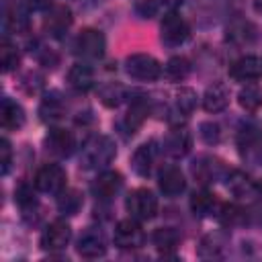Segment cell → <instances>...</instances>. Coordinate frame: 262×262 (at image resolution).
<instances>
[{"label": "cell", "instance_id": "6da1fadb", "mask_svg": "<svg viewBox=\"0 0 262 262\" xmlns=\"http://www.w3.org/2000/svg\"><path fill=\"white\" fill-rule=\"evenodd\" d=\"M117 156V145L108 135H92L80 147V168L102 170Z\"/></svg>", "mask_w": 262, "mask_h": 262}, {"label": "cell", "instance_id": "7a4b0ae2", "mask_svg": "<svg viewBox=\"0 0 262 262\" xmlns=\"http://www.w3.org/2000/svg\"><path fill=\"white\" fill-rule=\"evenodd\" d=\"M235 143H237V151H239V158L244 164H248L252 168H262V131H260V127H256L252 123H244L237 129Z\"/></svg>", "mask_w": 262, "mask_h": 262}, {"label": "cell", "instance_id": "3957f363", "mask_svg": "<svg viewBox=\"0 0 262 262\" xmlns=\"http://www.w3.org/2000/svg\"><path fill=\"white\" fill-rule=\"evenodd\" d=\"M106 49V39L98 29H82L72 41V53L82 61L100 59Z\"/></svg>", "mask_w": 262, "mask_h": 262}, {"label": "cell", "instance_id": "277c9868", "mask_svg": "<svg viewBox=\"0 0 262 262\" xmlns=\"http://www.w3.org/2000/svg\"><path fill=\"white\" fill-rule=\"evenodd\" d=\"M229 170L231 168L221 158H217V156H199L190 164V174L203 186L213 184V182H219V180H225L227 174H229Z\"/></svg>", "mask_w": 262, "mask_h": 262}, {"label": "cell", "instance_id": "5b68a950", "mask_svg": "<svg viewBox=\"0 0 262 262\" xmlns=\"http://www.w3.org/2000/svg\"><path fill=\"white\" fill-rule=\"evenodd\" d=\"M188 37H190L188 23L176 10H168L160 20V39H162V43L166 47H180L182 43H186Z\"/></svg>", "mask_w": 262, "mask_h": 262}, {"label": "cell", "instance_id": "8992f818", "mask_svg": "<svg viewBox=\"0 0 262 262\" xmlns=\"http://www.w3.org/2000/svg\"><path fill=\"white\" fill-rule=\"evenodd\" d=\"M125 209L129 217L137 221H149L158 213V199L149 188H135L125 199Z\"/></svg>", "mask_w": 262, "mask_h": 262}, {"label": "cell", "instance_id": "52a82bcc", "mask_svg": "<svg viewBox=\"0 0 262 262\" xmlns=\"http://www.w3.org/2000/svg\"><path fill=\"white\" fill-rule=\"evenodd\" d=\"M113 242L119 250L123 252H133V250H139L143 244H145V231L141 227V223L133 217L129 219H121L117 225H115V231H113Z\"/></svg>", "mask_w": 262, "mask_h": 262}, {"label": "cell", "instance_id": "ba28073f", "mask_svg": "<svg viewBox=\"0 0 262 262\" xmlns=\"http://www.w3.org/2000/svg\"><path fill=\"white\" fill-rule=\"evenodd\" d=\"M125 72L129 78H133L137 82H156L162 76V66L154 55L131 53L125 59Z\"/></svg>", "mask_w": 262, "mask_h": 262}, {"label": "cell", "instance_id": "9c48e42d", "mask_svg": "<svg viewBox=\"0 0 262 262\" xmlns=\"http://www.w3.org/2000/svg\"><path fill=\"white\" fill-rule=\"evenodd\" d=\"M66 170L59 166V164H43L37 174H35V188L39 192H45V194H59L63 188H66Z\"/></svg>", "mask_w": 262, "mask_h": 262}, {"label": "cell", "instance_id": "30bf717a", "mask_svg": "<svg viewBox=\"0 0 262 262\" xmlns=\"http://www.w3.org/2000/svg\"><path fill=\"white\" fill-rule=\"evenodd\" d=\"M70 239H72V227H70V223L66 219H55V221H51L43 229L39 244H41V248L45 252L51 254V252L66 250V246L70 244Z\"/></svg>", "mask_w": 262, "mask_h": 262}, {"label": "cell", "instance_id": "8fae6325", "mask_svg": "<svg viewBox=\"0 0 262 262\" xmlns=\"http://www.w3.org/2000/svg\"><path fill=\"white\" fill-rule=\"evenodd\" d=\"M47 154L55 156V158H68L74 154L76 149V135L70 129L63 127H51L43 139Z\"/></svg>", "mask_w": 262, "mask_h": 262}, {"label": "cell", "instance_id": "7c38bea8", "mask_svg": "<svg viewBox=\"0 0 262 262\" xmlns=\"http://www.w3.org/2000/svg\"><path fill=\"white\" fill-rule=\"evenodd\" d=\"M158 188L164 196L174 199L186 190V178L184 172L176 164H164L158 170Z\"/></svg>", "mask_w": 262, "mask_h": 262}, {"label": "cell", "instance_id": "4fadbf2b", "mask_svg": "<svg viewBox=\"0 0 262 262\" xmlns=\"http://www.w3.org/2000/svg\"><path fill=\"white\" fill-rule=\"evenodd\" d=\"M76 252L82 258H100L106 254V237L100 227H86L76 239Z\"/></svg>", "mask_w": 262, "mask_h": 262}, {"label": "cell", "instance_id": "5bb4252c", "mask_svg": "<svg viewBox=\"0 0 262 262\" xmlns=\"http://www.w3.org/2000/svg\"><path fill=\"white\" fill-rule=\"evenodd\" d=\"M190 147H192V135H190V131L184 127V125H180V123H176L168 133H166V137H164V141H162V149H164V154L166 156H170V158H184L188 151H190Z\"/></svg>", "mask_w": 262, "mask_h": 262}, {"label": "cell", "instance_id": "9a60e30c", "mask_svg": "<svg viewBox=\"0 0 262 262\" xmlns=\"http://www.w3.org/2000/svg\"><path fill=\"white\" fill-rule=\"evenodd\" d=\"M121 188H123V176L117 170H102L90 184V192L102 203L113 201L121 192Z\"/></svg>", "mask_w": 262, "mask_h": 262}, {"label": "cell", "instance_id": "2e32d148", "mask_svg": "<svg viewBox=\"0 0 262 262\" xmlns=\"http://www.w3.org/2000/svg\"><path fill=\"white\" fill-rule=\"evenodd\" d=\"M72 27V10L63 4H53L45 10L43 16V29L47 35L61 39L66 35V31Z\"/></svg>", "mask_w": 262, "mask_h": 262}, {"label": "cell", "instance_id": "e0dca14e", "mask_svg": "<svg viewBox=\"0 0 262 262\" xmlns=\"http://www.w3.org/2000/svg\"><path fill=\"white\" fill-rule=\"evenodd\" d=\"M147 115H149V104H147L145 96L133 98L129 111L123 115V119L117 123V127H119V131H121L125 137H131V135H135L137 129L143 125V121L147 119Z\"/></svg>", "mask_w": 262, "mask_h": 262}, {"label": "cell", "instance_id": "ac0fdd59", "mask_svg": "<svg viewBox=\"0 0 262 262\" xmlns=\"http://www.w3.org/2000/svg\"><path fill=\"white\" fill-rule=\"evenodd\" d=\"M229 76L235 82H256L262 76V59L256 55H242L229 66Z\"/></svg>", "mask_w": 262, "mask_h": 262}, {"label": "cell", "instance_id": "d6986e66", "mask_svg": "<svg viewBox=\"0 0 262 262\" xmlns=\"http://www.w3.org/2000/svg\"><path fill=\"white\" fill-rule=\"evenodd\" d=\"M63 115H66V102H63L61 94L57 90L45 92L39 102V119L47 125H53V123L61 121Z\"/></svg>", "mask_w": 262, "mask_h": 262}, {"label": "cell", "instance_id": "ffe728a7", "mask_svg": "<svg viewBox=\"0 0 262 262\" xmlns=\"http://www.w3.org/2000/svg\"><path fill=\"white\" fill-rule=\"evenodd\" d=\"M156 158H158V143L156 141H145L141 145L135 147L133 156H131V168L137 176H149L151 174V168L156 164Z\"/></svg>", "mask_w": 262, "mask_h": 262}, {"label": "cell", "instance_id": "44dd1931", "mask_svg": "<svg viewBox=\"0 0 262 262\" xmlns=\"http://www.w3.org/2000/svg\"><path fill=\"white\" fill-rule=\"evenodd\" d=\"M221 205L223 203L217 199V194L207 188H199L190 194V211L196 217H217Z\"/></svg>", "mask_w": 262, "mask_h": 262}, {"label": "cell", "instance_id": "7402d4cb", "mask_svg": "<svg viewBox=\"0 0 262 262\" xmlns=\"http://www.w3.org/2000/svg\"><path fill=\"white\" fill-rule=\"evenodd\" d=\"M256 37H258V29L250 20H233L225 29V41L235 47L252 45L256 41Z\"/></svg>", "mask_w": 262, "mask_h": 262}, {"label": "cell", "instance_id": "603a6c76", "mask_svg": "<svg viewBox=\"0 0 262 262\" xmlns=\"http://www.w3.org/2000/svg\"><path fill=\"white\" fill-rule=\"evenodd\" d=\"M203 108L207 113H221L229 104V88L223 82H213L203 92Z\"/></svg>", "mask_w": 262, "mask_h": 262}, {"label": "cell", "instance_id": "cb8c5ba5", "mask_svg": "<svg viewBox=\"0 0 262 262\" xmlns=\"http://www.w3.org/2000/svg\"><path fill=\"white\" fill-rule=\"evenodd\" d=\"M0 125H2L4 131H16V129H20L25 125V111L10 96L2 98V104H0Z\"/></svg>", "mask_w": 262, "mask_h": 262}, {"label": "cell", "instance_id": "d4e9b609", "mask_svg": "<svg viewBox=\"0 0 262 262\" xmlns=\"http://www.w3.org/2000/svg\"><path fill=\"white\" fill-rule=\"evenodd\" d=\"M68 84L76 92H88L90 88H94V70L84 61L74 63L68 70Z\"/></svg>", "mask_w": 262, "mask_h": 262}, {"label": "cell", "instance_id": "484cf974", "mask_svg": "<svg viewBox=\"0 0 262 262\" xmlns=\"http://www.w3.org/2000/svg\"><path fill=\"white\" fill-rule=\"evenodd\" d=\"M225 184H227L229 192L237 199H248V196L256 194V182L242 170H229Z\"/></svg>", "mask_w": 262, "mask_h": 262}, {"label": "cell", "instance_id": "4316f807", "mask_svg": "<svg viewBox=\"0 0 262 262\" xmlns=\"http://www.w3.org/2000/svg\"><path fill=\"white\" fill-rule=\"evenodd\" d=\"M2 29L4 35H12V33H27L29 31V16L23 8L12 6V8H4L2 12Z\"/></svg>", "mask_w": 262, "mask_h": 262}, {"label": "cell", "instance_id": "83f0119b", "mask_svg": "<svg viewBox=\"0 0 262 262\" xmlns=\"http://www.w3.org/2000/svg\"><path fill=\"white\" fill-rule=\"evenodd\" d=\"M194 106H196V92L192 88H180L174 96V108H172L174 121L180 123V119H186L188 115H192Z\"/></svg>", "mask_w": 262, "mask_h": 262}, {"label": "cell", "instance_id": "f1b7e54d", "mask_svg": "<svg viewBox=\"0 0 262 262\" xmlns=\"http://www.w3.org/2000/svg\"><path fill=\"white\" fill-rule=\"evenodd\" d=\"M151 244L162 252V256H170L180 244V233L174 227H158L151 233Z\"/></svg>", "mask_w": 262, "mask_h": 262}, {"label": "cell", "instance_id": "f546056e", "mask_svg": "<svg viewBox=\"0 0 262 262\" xmlns=\"http://www.w3.org/2000/svg\"><path fill=\"white\" fill-rule=\"evenodd\" d=\"M98 96H100V102L108 108H117L119 104H123L127 100V88L121 86L119 82H106L100 86L98 90Z\"/></svg>", "mask_w": 262, "mask_h": 262}, {"label": "cell", "instance_id": "4dcf8cb0", "mask_svg": "<svg viewBox=\"0 0 262 262\" xmlns=\"http://www.w3.org/2000/svg\"><path fill=\"white\" fill-rule=\"evenodd\" d=\"M162 74H164L166 80H170V82H182V80H186L188 74H190V61H188L184 55H174V57H170V59L166 61Z\"/></svg>", "mask_w": 262, "mask_h": 262}, {"label": "cell", "instance_id": "1f68e13d", "mask_svg": "<svg viewBox=\"0 0 262 262\" xmlns=\"http://www.w3.org/2000/svg\"><path fill=\"white\" fill-rule=\"evenodd\" d=\"M237 102L244 111L256 113L262 106V88L254 82H248L239 92H237Z\"/></svg>", "mask_w": 262, "mask_h": 262}, {"label": "cell", "instance_id": "d6a6232c", "mask_svg": "<svg viewBox=\"0 0 262 262\" xmlns=\"http://www.w3.org/2000/svg\"><path fill=\"white\" fill-rule=\"evenodd\" d=\"M35 190L37 188H33L29 182H18L16 184V188H14V201H16V205L20 207V211L25 213V215H29L31 211H35L37 209V196H35Z\"/></svg>", "mask_w": 262, "mask_h": 262}, {"label": "cell", "instance_id": "836d02e7", "mask_svg": "<svg viewBox=\"0 0 262 262\" xmlns=\"http://www.w3.org/2000/svg\"><path fill=\"white\" fill-rule=\"evenodd\" d=\"M18 61H20V55H18V49L16 45L4 35L2 43H0V63H2V72L8 74V72H14L18 68Z\"/></svg>", "mask_w": 262, "mask_h": 262}, {"label": "cell", "instance_id": "e575fe53", "mask_svg": "<svg viewBox=\"0 0 262 262\" xmlns=\"http://www.w3.org/2000/svg\"><path fill=\"white\" fill-rule=\"evenodd\" d=\"M82 207V194L72 188H63L57 194V211L61 215H76Z\"/></svg>", "mask_w": 262, "mask_h": 262}, {"label": "cell", "instance_id": "d590c367", "mask_svg": "<svg viewBox=\"0 0 262 262\" xmlns=\"http://www.w3.org/2000/svg\"><path fill=\"white\" fill-rule=\"evenodd\" d=\"M223 246H225V239L221 237V233L205 235L201 246H199V256L201 258H221L223 256Z\"/></svg>", "mask_w": 262, "mask_h": 262}, {"label": "cell", "instance_id": "8d00e7d4", "mask_svg": "<svg viewBox=\"0 0 262 262\" xmlns=\"http://www.w3.org/2000/svg\"><path fill=\"white\" fill-rule=\"evenodd\" d=\"M217 219L225 227H235V225H242L246 221V211L242 207H237V205L223 203L221 209H219V213H217Z\"/></svg>", "mask_w": 262, "mask_h": 262}, {"label": "cell", "instance_id": "74e56055", "mask_svg": "<svg viewBox=\"0 0 262 262\" xmlns=\"http://www.w3.org/2000/svg\"><path fill=\"white\" fill-rule=\"evenodd\" d=\"M199 135L207 145H217L221 139V127L213 121H203L199 127Z\"/></svg>", "mask_w": 262, "mask_h": 262}, {"label": "cell", "instance_id": "f35d334b", "mask_svg": "<svg viewBox=\"0 0 262 262\" xmlns=\"http://www.w3.org/2000/svg\"><path fill=\"white\" fill-rule=\"evenodd\" d=\"M10 164H12V147H10V141H8L6 137H2V141H0V166H2V176L8 174Z\"/></svg>", "mask_w": 262, "mask_h": 262}, {"label": "cell", "instance_id": "ab89813d", "mask_svg": "<svg viewBox=\"0 0 262 262\" xmlns=\"http://www.w3.org/2000/svg\"><path fill=\"white\" fill-rule=\"evenodd\" d=\"M135 12L141 18H151L158 12V0H137Z\"/></svg>", "mask_w": 262, "mask_h": 262}, {"label": "cell", "instance_id": "60d3db41", "mask_svg": "<svg viewBox=\"0 0 262 262\" xmlns=\"http://www.w3.org/2000/svg\"><path fill=\"white\" fill-rule=\"evenodd\" d=\"M25 6L31 10H47L53 6V0H25Z\"/></svg>", "mask_w": 262, "mask_h": 262}, {"label": "cell", "instance_id": "b9f144b4", "mask_svg": "<svg viewBox=\"0 0 262 262\" xmlns=\"http://www.w3.org/2000/svg\"><path fill=\"white\" fill-rule=\"evenodd\" d=\"M160 2H162V4H164L168 10H176V8H178V6H180L184 0H160Z\"/></svg>", "mask_w": 262, "mask_h": 262}, {"label": "cell", "instance_id": "7bdbcfd3", "mask_svg": "<svg viewBox=\"0 0 262 262\" xmlns=\"http://www.w3.org/2000/svg\"><path fill=\"white\" fill-rule=\"evenodd\" d=\"M254 10L258 14H262V0H254Z\"/></svg>", "mask_w": 262, "mask_h": 262}, {"label": "cell", "instance_id": "ee69618b", "mask_svg": "<svg viewBox=\"0 0 262 262\" xmlns=\"http://www.w3.org/2000/svg\"><path fill=\"white\" fill-rule=\"evenodd\" d=\"M256 194L262 199V178H260V180H256Z\"/></svg>", "mask_w": 262, "mask_h": 262}]
</instances>
